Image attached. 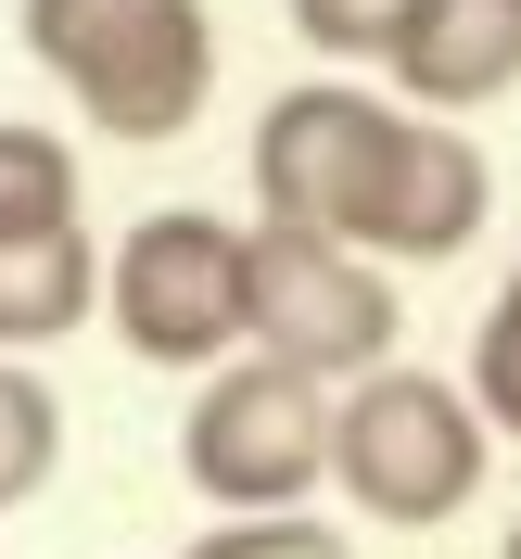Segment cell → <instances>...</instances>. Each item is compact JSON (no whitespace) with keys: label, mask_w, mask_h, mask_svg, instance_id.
<instances>
[{"label":"cell","mask_w":521,"mask_h":559,"mask_svg":"<svg viewBox=\"0 0 521 559\" xmlns=\"http://www.w3.org/2000/svg\"><path fill=\"white\" fill-rule=\"evenodd\" d=\"M38 76L103 140H178L216 103V13L204 0H26L13 13Z\"/></svg>","instance_id":"cell-1"},{"label":"cell","mask_w":521,"mask_h":559,"mask_svg":"<svg viewBox=\"0 0 521 559\" xmlns=\"http://www.w3.org/2000/svg\"><path fill=\"white\" fill-rule=\"evenodd\" d=\"M484 457H496V419L471 407V382H446V369H369V382H344V407H331V484H344L356 522L433 534L446 509L484 496Z\"/></svg>","instance_id":"cell-2"},{"label":"cell","mask_w":521,"mask_h":559,"mask_svg":"<svg viewBox=\"0 0 521 559\" xmlns=\"http://www.w3.org/2000/svg\"><path fill=\"white\" fill-rule=\"evenodd\" d=\"M407 140H419V103H382L356 76H306L254 115V216L382 254V204H394Z\"/></svg>","instance_id":"cell-3"},{"label":"cell","mask_w":521,"mask_h":559,"mask_svg":"<svg viewBox=\"0 0 521 559\" xmlns=\"http://www.w3.org/2000/svg\"><path fill=\"white\" fill-rule=\"evenodd\" d=\"M331 407H344V394L318 382V369L242 344V356L204 369V394H191V419H178V471H191V496L229 509V522L306 509V496L331 484Z\"/></svg>","instance_id":"cell-4"},{"label":"cell","mask_w":521,"mask_h":559,"mask_svg":"<svg viewBox=\"0 0 521 559\" xmlns=\"http://www.w3.org/2000/svg\"><path fill=\"white\" fill-rule=\"evenodd\" d=\"M394 331H407V306H394L382 254L331 242V229H280V216H254L242 344L293 356V369H318V382L344 394V382H369V369H394Z\"/></svg>","instance_id":"cell-5"},{"label":"cell","mask_w":521,"mask_h":559,"mask_svg":"<svg viewBox=\"0 0 521 559\" xmlns=\"http://www.w3.org/2000/svg\"><path fill=\"white\" fill-rule=\"evenodd\" d=\"M242 254H254V229H229L204 204L140 216L128 242L103 254V331L140 369H216V356H242Z\"/></svg>","instance_id":"cell-6"},{"label":"cell","mask_w":521,"mask_h":559,"mask_svg":"<svg viewBox=\"0 0 521 559\" xmlns=\"http://www.w3.org/2000/svg\"><path fill=\"white\" fill-rule=\"evenodd\" d=\"M394 103L419 115H484L521 90V0H419L394 38Z\"/></svg>","instance_id":"cell-7"},{"label":"cell","mask_w":521,"mask_h":559,"mask_svg":"<svg viewBox=\"0 0 521 559\" xmlns=\"http://www.w3.org/2000/svg\"><path fill=\"white\" fill-rule=\"evenodd\" d=\"M76 318H103V242L76 216H38V229H0V356L64 344Z\"/></svg>","instance_id":"cell-8"},{"label":"cell","mask_w":521,"mask_h":559,"mask_svg":"<svg viewBox=\"0 0 521 559\" xmlns=\"http://www.w3.org/2000/svg\"><path fill=\"white\" fill-rule=\"evenodd\" d=\"M51 471H64V394L26 356H0V509H26Z\"/></svg>","instance_id":"cell-9"},{"label":"cell","mask_w":521,"mask_h":559,"mask_svg":"<svg viewBox=\"0 0 521 559\" xmlns=\"http://www.w3.org/2000/svg\"><path fill=\"white\" fill-rule=\"evenodd\" d=\"M38 216H76V153L26 115H0V229H38Z\"/></svg>","instance_id":"cell-10"},{"label":"cell","mask_w":521,"mask_h":559,"mask_svg":"<svg viewBox=\"0 0 521 559\" xmlns=\"http://www.w3.org/2000/svg\"><path fill=\"white\" fill-rule=\"evenodd\" d=\"M407 13H419V0H293V38H306L331 76H356V64H394Z\"/></svg>","instance_id":"cell-11"},{"label":"cell","mask_w":521,"mask_h":559,"mask_svg":"<svg viewBox=\"0 0 521 559\" xmlns=\"http://www.w3.org/2000/svg\"><path fill=\"white\" fill-rule=\"evenodd\" d=\"M471 407H484L496 432H521V267H509V293H496V318L471 331Z\"/></svg>","instance_id":"cell-12"},{"label":"cell","mask_w":521,"mask_h":559,"mask_svg":"<svg viewBox=\"0 0 521 559\" xmlns=\"http://www.w3.org/2000/svg\"><path fill=\"white\" fill-rule=\"evenodd\" d=\"M191 559H356L331 522H306V509H254V522H216Z\"/></svg>","instance_id":"cell-13"},{"label":"cell","mask_w":521,"mask_h":559,"mask_svg":"<svg viewBox=\"0 0 521 559\" xmlns=\"http://www.w3.org/2000/svg\"><path fill=\"white\" fill-rule=\"evenodd\" d=\"M496 559H521V522H509V547H496Z\"/></svg>","instance_id":"cell-14"}]
</instances>
